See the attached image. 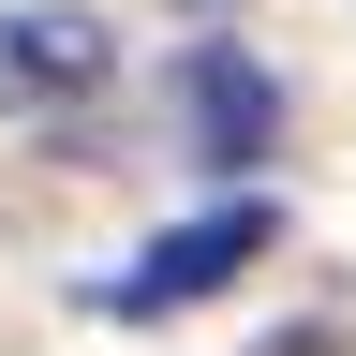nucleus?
<instances>
[{
  "mask_svg": "<svg viewBox=\"0 0 356 356\" xmlns=\"http://www.w3.org/2000/svg\"><path fill=\"white\" fill-rule=\"evenodd\" d=\"M119 74V30L74 15V0H44V15H0V119H60L89 89Z\"/></svg>",
  "mask_w": 356,
  "mask_h": 356,
  "instance_id": "obj_2",
  "label": "nucleus"
},
{
  "mask_svg": "<svg viewBox=\"0 0 356 356\" xmlns=\"http://www.w3.org/2000/svg\"><path fill=\"white\" fill-rule=\"evenodd\" d=\"M178 104H193V149L208 163H267V134H282V89H267L238 44H208V60L178 74Z\"/></svg>",
  "mask_w": 356,
  "mask_h": 356,
  "instance_id": "obj_3",
  "label": "nucleus"
},
{
  "mask_svg": "<svg viewBox=\"0 0 356 356\" xmlns=\"http://www.w3.org/2000/svg\"><path fill=\"white\" fill-rule=\"evenodd\" d=\"M267 238H282V208H267V193H222V208H193V222H178V238H149L119 282H89V312H119V327H163V312L222 297Z\"/></svg>",
  "mask_w": 356,
  "mask_h": 356,
  "instance_id": "obj_1",
  "label": "nucleus"
}]
</instances>
